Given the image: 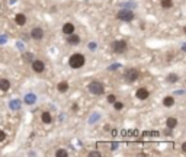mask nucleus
Here are the masks:
<instances>
[{"label": "nucleus", "mask_w": 186, "mask_h": 157, "mask_svg": "<svg viewBox=\"0 0 186 157\" xmlns=\"http://www.w3.org/2000/svg\"><path fill=\"white\" fill-rule=\"evenodd\" d=\"M68 66L71 68H80L84 66V56L83 54H73L68 60Z\"/></svg>", "instance_id": "f257e3e1"}, {"label": "nucleus", "mask_w": 186, "mask_h": 157, "mask_svg": "<svg viewBox=\"0 0 186 157\" xmlns=\"http://www.w3.org/2000/svg\"><path fill=\"white\" fill-rule=\"evenodd\" d=\"M116 18L119 21H124V22H130L134 19V12L130 10V9H121L118 13H116Z\"/></svg>", "instance_id": "f03ea898"}, {"label": "nucleus", "mask_w": 186, "mask_h": 157, "mask_svg": "<svg viewBox=\"0 0 186 157\" xmlns=\"http://www.w3.org/2000/svg\"><path fill=\"white\" fill-rule=\"evenodd\" d=\"M89 92L93 95H102L103 93V84L100 81H92L89 84Z\"/></svg>", "instance_id": "7ed1b4c3"}, {"label": "nucleus", "mask_w": 186, "mask_h": 157, "mask_svg": "<svg viewBox=\"0 0 186 157\" xmlns=\"http://www.w3.org/2000/svg\"><path fill=\"white\" fill-rule=\"evenodd\" d=\"M138 77H140V73H138V70H135V68H130V70L125 73V81H128V83H134Z\"/></svg>", "instance_id": "20e7f679"}, {"label": "nucleus", "mask_w": 186, "mask_h": 157, "mask_svg": "<svg viewBox=\"0 0 186 157\" xmlns=\"http://www.w3.org/2000/svg\"><path fill=\"white\" fill-rule=\"evenodd\" d=\"M44 68H45V64L41 61V60H35V61H32V70L35 73H42Z\"/></svg>", "instance_id": "39448f33"}, {"label": "nucleus", "mask_w": 186, "mask_h": 157, "mask_svg": "<svg viewBox=\"0 0 186 157\" xmlns=\"http://www.w3.org/2000/svg\"><path fill=\"white\" fill-rule=\"evenodd\" d=\"M113 50H115L116 53H124V51L127 50V42L122 41V39L115 41V42H113Z\"/></svg>", "instance_id": "423d86ee"}, {"label": "nucleus", "mask_w": 186, "mask_h": 157, "mask_svg": "<svg viewBox=\"0 0 186 157\" xmlns=\"http://www.w3.org/2000/svg\"><path fill=\"white\" fill-rule=\"evenodd\" d=\"M31 36H32L33 39H41L44 36V31L41 28H33L32 31H31Z\"/></svg>", "instance_id": "0eeeda50"}, {"label": "nucleus", "mask_w": 186, "mask_h": 157, "mask_svg": "<svg viewBox=\"0 0 186 157\" xmlns=\"http://www.w3.org/2000/svg\"><path fill=\"white\" fill-rule=\"evenodd\" d=\"M148 90L145 89V87H141V89H138L137 90V98L140 99V101H144V99H147L148 98Z\"/></svg>", "instance_id": "6e6552de"}, {"label": "nucleus", "mask_w": 186, "mask_h": 157, "mask_svg": "<svg viewBox=\"0 0 186 157\" xmlns=\"http://www.w3.org/2000/svg\"><path fill=\"white\" fill-rule=\"evenodd\" d=\"M10 89V81L7 78H0V90L1 92H7Z\"/></svg>", "instance_id": "1a4fd4ad"}, {"label": "nucleus", "mask_w": 186, "mask_h": 157, "mask_svg": "<svg viewBox=\"0 0 186 157\" xmlns=\"http://www.w3.org/2000/svg\"><path fill=\"white\" fill-rule=\"evenodd\" d=\"M63 32H64L66 35L73 34V32H74V25H73V23H70V22L66 23V25L63 26Z\"/></svg>", "instance_id": "9d476101"}, {"label": "nucleus", "mask_w": 186, "mask_h": 157, "mask_svg": "<svg viewBox=\"0 0 186 157\" xmlns=\"http://www.w3.org/2000/svg\"><path fill=\"white\" fill-rule=\"evenodd\" d=\"M67 42L71 45H77L80 42V38H79V35H74V32H73V34L68 35V41H67Z\"/></svg>", "instance_id": "9b49d317"}, {"label": "nucleus", "mask_w": 186, "mask_h": 157, "mask_svg": "<svg viewBox=\"0 0 186 157\" xmlns=\"http://www.w3.org/2000/svg\"><path fill=\"white\" fill-rule=\"evenodd\" d=\"M15 21H16V23H18V25H21V26H23V25L26 23V16H25L23 13H19V15H16Z\"/></svg>", "instance_id": "f8f14e48"}, {"label": "nucleus", "mask_w": 186, "mask_h": 157, "mask_svg": "<svg viewBox=\"0 0 186 157\" xmlns=\"http://www.w3.org/2000/svg\"><path fill=\"white\" fill-rule=\"evenodd\" d=\"M25 102L28 103V105H32L36 102V96L33 95V93H28L26 96H25Z\"/></svg>", "instance_id": "ddd939ff"}, {"label": "nucleus", "mask_w": 186, "mask_h": 157, "mask_svg": "<svg viewBox=\"0 0 186 157\" xmlns=\"http://www.w3.org/2000/svg\"><path fill=\"white\" fill-rule=\"evenodd\" d=\"M163 105H164V106H167V108L173 106V105H175V98H172V96H167V98H164Z\"/></svg>", "instance_id": "4468645a"}, {"label": "nucleus", "mask_w": 186, "mask_h": 157, "mask_svg": "<svg viewBox=\"0 0 186 157\" xmlns=\"http://www.w3.org/2000/svg\"><path fill=\"white\" fill-rule=\"evenodd\" d=\"M57 89H58V92L64 93V92H67V89H68V83H67V81H61V83H58Z\"/></svg>", "instance_id": "2eb2a0df"}, {"label": "nucleus", "mask_w": 186, "mask_h": 157, "mask_svg": "<svg viewBox=\"0 0 186 157\" xmlns=\"http://www.w3.org/2000/svg\"><path fill=\"white\" fill-rule=\"evenodd\" d=\"M41 118H42V122H44V124H51V121H53L51 113H50V112H44Z\"/></svg>", "instance_id": "dca6fc26"}, {"label": "nucleus", "mask_w": 186, "mask_h": 157, "mask_svg": "<svg viewBox=\"0 0 186 157\" xmlns=\"http://www.w3.org/2000/svg\"><path fill=\"white\" fill-rule=\"evenodd\" d=\"M166 124H167V127L172 130V128H175L176 125H177V119H176V118H169V119L166 121Z\"/></svg>", "instance_id": "f3484780"}, {"label": "nucleus", "mask_w": 186, "mask_h": 157, "mask_svg": "<svg viewBox=\"0 0 186 157\" xmlns=\"http://www.w3.org/2000/svg\"><path fill=\"white\" fill-rule=\"evenodd\" d=\"M9 106H10L12 109H19V108H21V101L15 99V101H12L10 103H9Z\"/></svg>", "instance_id": "a211bd4d"}, {"label": "nucleus", "mask_w": 186, "mask_h": 157, "mask_svg": "<svg viewBox=\"0 0 186 157\" xmlns=\"http://www.w3.org/2000/svg\"><path fill=\"white\" fill-rule=\"evenodd\" d=\"M172 0H162V7L163 9H170L172 7Z\"/></svg>", "instance_id": "6ab92c4d"}, {"label": "nucleus", "mask_w": 186, "mask_h": 157, "mask_svg": "<svg viewBox=\"0 0 186 157\" xmlns=\"http://www.w3.org/2000/svg\"><path fill=\"white\" fill-rule=\"evenodd\" d=\"M177 80H179V77H177V74H175V73H172V74L167 76V81H170V83H176Z\"/></svg>", "instance_id": "aec40b11"}, {"label": "nucleus", "mask_w": 186, "mask_h": 157, "mask_svg": "<svg viewBox=\"0 0 186 157\" xmlns=\"http://www.w3.org/2000/svg\"><path fill=\"white\" fill-rule=\"evenodd\" d=\"M55 156L57 157H67L68 156V153H67L66 150H57V151H55Z\"/></svg>", "instance_id": "412c9836"}, {"label": "nucleus", "mask_w": 186, "mask_h": 157, "mask_svg": "<svg viewBox=\"0 0 186 157\" xmlns=\"http://www.w3.org/2000/svg\"><path fill=\"white\" fill-rule=\"evenodd\" d=\"M113 106H115V109H118V111H119V109H122V106H124V105H122V103H121V102H113Z\"/></svg>", "instance_id": "4be33fe9"}, {"label": "nucleus", "mask_w": 186, "mask_h": 157, "mask_svg": "<svg viewBox=\"0 0 186 157\" xmlns=\"http://www.w3.org/2000/svg\"><path fill=\"white\" fill-rule=\"evenodd\" d=\"M4 140H6V133H4V131H0V143L4 141Z\"/></svg>", "instance_id": "5701e85b"}, {"label": "nucleus", "mask_w": 186, "mask_h": 157, "mask_svg": "<svg viewBox=\"0 0 186 157\" xmlns=\"http://www.w3.org/2000/svg\"><path fill=\"white\" fill-rule=\"evenodd\" d=\"M115 101H116V98H115L113 95H109V96H108V102H109V103H113Z\"/></svg>", "instance_id": "b1692460"}, {"label": "nucleus", "mask_w": 186, "mask_h": 157, "mask_svg": "<svg viewBox=\"0 0 186 157\" xmlns=\"http://www.w3.org/2000/svg\"><path fill=\"white\" fill-rule=\"evenodd\" d=\"M89 156L90 157H100V153H99V151H92V153H89Z\"/></svg>", "instance_id": "393cba45"}, {"label": "nucleus", "mask_w": 186, "mask_h": 157, "mask_svg": "<svg viewBox=\"0 0 186 157\" xmlns=\"http://www.w3.org/2000/svg\"><path fill=\"white\" fill-rule=\"evenodd\" d=\"M25 60H26V61H31V60H32V54H31V53H26V54H25Z\"/></svg>", "instance_id": "a878e982"}, {"label": "nucleus", "mask_w": 186, "mask_h": 157, "mask_svg": "<svg viewBox=\"0 0 186 157\" xmlns=\"http://www.w3.org/2000/svg\"><path fill=\"white\" fill-rule=\"evenodd\" d=\"M89 48H90V50H95V48H96V42H92V44L89 45Z\"/></svg>", "instance_id": "bb28decb"}, {"label": "nucleus", "mask_w": 186, "mask_h": 157, "mask_svg": "<svg viewBox=\"0 0 186 157\" xmlns=\"http://www.w3.org/2000/svg\"><path fill=\"white\" fill-rule=\"evenodd\" d=\"M115 148H118V143H112V150H115Z\"/></svg>", "instance_id": "cd10ccee"}, {"label": "nucleus", "mask_w": 186, "mask_h": 157, "mask_svg": "<svg viewBox=\"0 0 186 157\" xmlns=\"http://www.w3.org/2000/svg\"><path fill=\"white\" fill-rule=\"evenodd\" d=\"M182 150H183V151H186V143H183V144H182Z\"/></svg>", "instance_id": "c85d7f7f"}, {"label": "nucleus", "mask_w": 186, "mask_h": 157, "mask_svg": "<svg viewBox=\"0 0 186 157\" xmlns=\"http://www.w3.org/2000/svg\"><path fill=\"white\" fill-rule=\"evenodd\" d=\"M0 7H1V3H0Z\"/></svg>", "instance_id": "c756f323"}]
</instances>
